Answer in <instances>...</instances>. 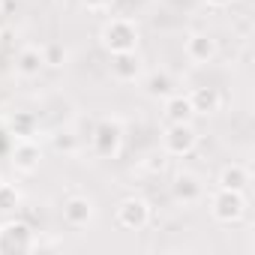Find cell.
<instances>
[{
    "mask_svg": "<svg viewBox=\"0 0 255 255\" xmlns=\"http://www.w3.org/2000/svg\"><path fill=\"white\" fill-rule=\"evenodd\" d=\"M135 42H138V30L129 18H111L105 27H102V45L111 51V54H123V51H135Z\"/></svg>",
    "mask_w": 255,
    "mask_h": 255,
    "instance_id": "obj_1",
    "label": "cell"
},
{
    "mask_svg": "<svg viewBox=\"0 0 255 255\" xmlns=\"http://www.w3.org/2000/svg\"><path fill=\"white\" fill-rule=\"evenodd\" d=\"M195 141H198V135H195V129H192L189 123H171V129H168L165 138H162L165 150L174 153V156H186V153H192Z\"/></svg>",
    "mask_w": 255,
    "mask_h": 255,
    "instance_id": "obj_2",
    "label": "cell"
},
{
    "mask_svg": "<svg viewBox=\"0 0 255 255\" xmlns=\"http://www.w3.org/2000/svg\"><path fill=\"white\" fill-rule=\"evenodd\" d=\"M243 213V192H231V189H219V195L213 198V216L222 222H231Z\"/></svg>",
    "mask_w": 255,
    "mask_h": 255,
    "instance_id": "obj_3",
    "label": "cell"
},
{
    "mask_svg": "<svg viewBox=\"0 0 255 255\" xmlns=\"http://www.w3.org/2000/svg\"><path fill=\"white\" fill-rule=\"evenodd\" d=\"M189 102H192L195 114H198V111H201V114H213V111H219V105H222V93H219L216 87H198V90L189 93Z\"/></svg>",
    "mask_w": 255,
    "mask_h": 255,
    "instance_id": "obj_4",
    "label": "cell"
},
{
    "mask_svg": "<svg viewBox=\"0 0 255 255\" xmlns=\"http://www.w3.org/2000/svg\"><path fill=\"white\" fill-rule=\"evenodd\" d=\"M186 54H189V60H195V63H207V60L216 54V42H213V36H207V33H195V36H189V42H186Z\"/></svg>",
    "mask_w": 255,
    "mask_h": 255,
    "instance_id": "obj_5",
    "label": "cell"
},
{
    "mask_svg": "<svg viewBox=\"0 0 255 255\" xmlns=\"http://www.w3.org/2000/svg\"><path fill=\"white\" fill-rule=\"evenodd\" d=\"M192 114H195V108H192L189 96H183V93H171V96H168V102H165V117H168L171 123H189Z\"/></svg>",
    "mask_w": 255,
    "mask_h": 255,
    "instance_id": "obj_6",
    "label": "cell"
},
{
    "mask_svg": "<svg viewBox=\"0 0 255 255\" xmlns=\"http://www.w3.org/2000/svg\"><path fill=\"white\" fill-rule=\"evenodd\" d=\"M63 216H66V222L69 225H84L90 216H93V204H90V198H69L66 201V207H63Z\"/></svg>",
    "mask_w": 255,
    "mask_h": 255,
    "instance_id": "obj_7",
    "label": "cell"
},
{
    "mask_svg": "<svg viewBox=\"0 0 255 255\" xmlns=\"http://www.w3.org/2000/svg\"><path fill=\"white\" fill-rule=\"evenodd\" d=\"M123 216H132L129 222H126V228H141L147 222V204L138 201V198H126L120 204V210H117V219H123Z\"/></svg>",
    "mask_w": 255,
    "mask_h": 255,
    "instance_id": "obj_8",
    "label": "cell"
},
{
    "mask_svg": "<svg viewBox=\"0 0 255 255\" xmlns=\"http://www.w3.org/2000/svg\"><path fill=\"white\" fill-rule=\"evenodd\" d=\"M42 66H45V57H42L39 48H24V51L18 54V63H15L18 75H24V78H33Z\"/></svg>",
    "mask_w": 255,
    "mask_h": 255,
    "instance_id": "obj_9",
    "label": "cell"
},
{
    "mask_svg": "<svg viewBox=\"0 0 255 255\" xmlns=\"http://www.w3.org/2000/svg\"><path fill=\"white\" fill-rule=\"evenodd\" d=\"M111 69H114V75H117L120 81H132V78L138 75V57H135V51L114 54V63H111Z\"/></svg>",
    "mask_w": 255,
    "mask_h": 255,
    "instance_id": "obj_10",
    "label": "cell"
},
{
    "mask_svg": "<svg viewBox=\"0 0 255 255\" xmlns=\"http://www.w3.org/2000/svg\"><path fill=\"white\" fill-rule=\"evenodd\" d=\"M246 183H249V174L243 165H228L219 177V189H231V192H243Z\"/></svg>",
    "mask_w": 255,
    "mask_h": 255,
    "instance_id": "obj_11",
    "label": "cell"
},
{
    "mask_svg": "<svg viewBox=\"0 0 255 255\" xmlns=\"http://www.w3.org/2000/svg\"><path fill=\"white\" fill-rule=\"evenodd\" d=\"M39 165V150L30 144V141H24L21 147H18V153H15V168L18 171H33Z\"/></svg>",
    "mask_w": 255,
    "mask_h": 255,
    "instance_id": "obj_12",
    "label": "cell"
},
{
    "mask_svg": "<svg viewBox=\"0 0 255 255\" xmlns=\"http://www.w3.org/2000/svg\"><path fill=\"white\" fill-rule=\"evenodd\" d=\"M18 204V192L12 186H0V210H12Z\"/></svg>",
    "mask_w": 255,
    "mask_h": 255,
    "instance_id": "obj_13",
    "label": "cell"
},
{
    "mask_svg": "<svg viewBox=\"0 0 255 255\" xmlns=\"http://www.w3.org/2000/svg\"><path fill=\"white\" fill-rule=\"evenodd\" d=\"M207 3H213V6H225L228 0H207Z\"/></svg>",
    "mask_w": 255,
    "mask_h": 255,
    "instance_id": "obj_14",
    "label": "cell"
},
{
    "mask_svg": "<svg viewBox=\"0 0 255 255\" xmlns=\"http://www.w3.org/2000/svg\"><path fill=\"white\" fill-rule=\"evenodd\" d=\"M0 36H3V33H0Z\"/></svg>",
    "mask_w": 255,
    "mask_h": 255,
    "instance_id": "obj_15",
    "label": "cell"
}]
</instances>
